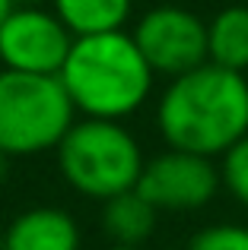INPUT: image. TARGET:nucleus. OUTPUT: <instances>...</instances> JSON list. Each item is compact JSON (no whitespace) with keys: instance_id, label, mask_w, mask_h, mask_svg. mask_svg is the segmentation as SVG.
<instances>
[{"instance_id":"nucleus-2","label":"nucleus","mask_w":248,"mask_h":250,"mask_svg":"<svg viewBox=\"0 0 248 250\" xmlns=\"http://www.w3.org/2000/svg\"><path fill=\"white\" fill-rule=\"evenodd\" d=\"M57 80L76 114L124 124L149 102L156 76L130 32H105L74 38Z\"/></svg>"},{"instance_id":"nucleus-10","label":"nucleus","mask_w":248,"mask_h":250,"mask_svg":"<svg viewBox=\"0 0 248 250\" xmlns=\"http://www.w3.org/2000/svg\"><path fill=\"white\" fill-rule=\"evenodd\" d=\"M156 212L140 190H127L102 203V231L118 247H143L156 231Z\"/></svg>"},{"instance_id":"nucleus-1","label":"nucleus","mask_w":248,"mask_h":250,"mask_svg":"<svg viewBox=\"0 0 248 250\" xmlns=\"http://www.w3.org/2000/svg\"><path fill=\"white\" fill-rule=\"evenodd\" d=\"M156 127L175 152L223 159L248 136V76L204 63L169 80L156 102Z\"/></svg>"},{"instance_id":"nucleus-9","label":"nucleus","mask_w":248,"mask_h":250,"mask_svg":"<svg viewBox=\"0 0 248 250\" xmlns=\"http://www.w3.org/2000/svg\"><path fill=\"white\" fill-rule=\"evenodd\" d=\"M207 63L248 73V3H229L207 19Z\"/></svg>"},{"instance_id":"nucleus-13","label":"nucleus","mask_w":248,"mask_h":250,"mask_svg":"<svg viewBox=\"0 0 248 250\" xmlns=\"http://www.w3.org/2000/svg\"><path fill=\"white\" fill-rule=\"evenodd\" d=\"M188 250H248V225H236V222L207 225L191 238Z\"/></svg>"},{"instance_id":"nucleus-4","label":"nucleus","mask_w":248,"mask_h":250,"mask_svg":"<svg viewBox=\"0 0 248 250\" xmlns=\"http://www.w3.org/2000/svg\"><path fill=\"white\" fill-rule=\"evenodd\" d=\"M76 111L57 76L0 70V155L32 159L57 149Z\"/></svg>"},{"instance_id":"nucleus-14","label":"nucleus","mask_w":248,"mask_h":250,"mask_svg":"<svg viewBox=\"0 0 248 250\" xmlns=\"http://www.w3.org/2000/svg\"><path fill=\"white\" fill-rule=\"evenodd\" d=\"M13 6H16L13 0H0V25H3V19H6V16L13 13Z\"/></svg>"},{"instance_id":"nucleus-5","label":"nucleus","mask_w":248,"mask_h":250,"mask_svg":"<svg viewBox=\"0 0 248 250\" xmlns=\"http://www.w3.org/2000/svg\"><path fill=\"white\" fill-rule=\"evenodd\" d=\"M130 38L149 63L153 76L175 80L207 63V19H200L188 6H149L137 19Z\"/></svg>"},{"instance_id":"nucleus-17","label":"nucleus","mask_w":248,"mask_h":250,"mask_svg":"<svg viewBox=\"0 0 248 250\" xmlns=\"http://www.w3.org/2000/svg\"><path fill=\"white\" fill-rule=\"evenodd\" d=\"M0 168H3V155H0Z\"/></svg>"},{"instance_id":"nucleus-15","label":"nucleus","mask_w":248,"mask_h":250,"mask_svg":"<svg viewBox=\"0 0 248 250\" xmlns=\"http://www.w3.org/2000/svg\"><path fill=\"white\" fill-rule=\"evenodd\" d=\"M13 3H16V6H42L45 0H13Z\"/></svg>"},{"instance_id":"nucleus-3","label":"nucleus","mask_w":248,"mask_h":250,"mask_svg":"<svg viewBox=\"0 0 248 250\" xmlns=\"http://www.w3.org/2000/svg\"><path fill=\"white\" fill-rule=\"evenodd\" d=\"M54 152L64 184L80 196L99 203L137 190V181L147 165L137 136L118 121L83 117L67 130Z\"/></svg>"},{"instance_id":"nucleus-6","label":"nucleus","mask_w":248,"mask_h":250,"mask_svg":"<svg viewBox=\"0 0 248 250\" xmlns=\"http://www.w3.org/2000/svg\"><path fill=\"white\" fill-rule=\"evenodd\" d=\"M70 48L74 35L45 6H13L0 25V63L13 73L57 76Z\"/></svg>"},{"instance_id":"nucleus-11","label":"nucleus","mask_w":248,"mask_h":250,"mask_svg":"<svg viewBox=\"0 0 248 250\" xmlns=\"http://www.w3.org/2000/svg\"><path fill=\"white\" fill-rule=\"evenodd\" d=\"M51 10L74 38H86L124 32L134 13V0H51Z\"/></svg>"},{"instance_id":"nucleus-7","label":"nucleus","mask_w":248,"mask_h":250,"mask_svg":"<svg viewBox=\"0 0 248 250\" xmlns=\"http://www.w3.org/2000/svg\"><path fill=\"white\" fill-rule=\"evenodd\" d=\"M220 187V168L210 159L175 149L147 159L137 181L140 196L156 212H198L217 196Z\"/></svg>"},{"instance_id":"nucleus-16","label":"nucleus","mask_w":248,"mask_h":250,"mask_svg":"<svg viewBox=\"0 0 248 250\" xmlns=\"http://www.w3.org/2000/svg\"><path fill=\"white\" fill-rule=\"evenodd\" d=\"M105 250H143V247H118V244H108Z\"/></svg>"},{"instance_id":"nucleus-12","label":"nucleus","mask_w":248,"mask_h":250,"mask_svg":"<svg viewBox=\"0 0 248 250\" xmlns=\"http://www.w3.org/2000/svg\"><path fill=\"white\" fill-rule=\"evenodd\" d=\"M220 184L229 190L232 200L248 209V136H242L223 155V162H220Z\"/></svg>"},{"instance_id":"nucleus-18","label":"nucleus","mask_w":248,"mask_h":250,"mask_svg":"<svg viewBox=\"0 0 248 250\" xmlns=\"http://www.w3.org/2000/svg\"><path fill=\"white\" fill-rule=\"evenodd\" d=\"M242 3H248V0H242Z\"/></svg>"},{"instance_id":"nucleus-8","label":"nucleus","mask_w":248,"mask_h":250,"mask_svg":"<svg viewBox=\"0 0 248 250\" xmlns=\"http://www.w3.org/2000/svg\"><path fill=\"white\" fill-rule=\"evenodd\" d=\"M76 219L57 206H32L13 215L0 234V250H80Z\"/></svg>"}]
</instances>
